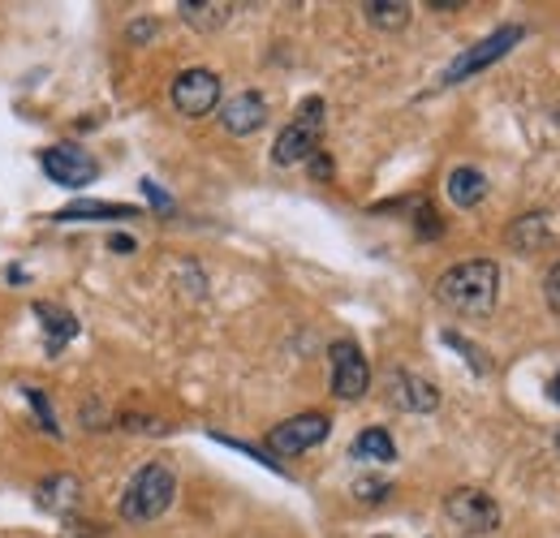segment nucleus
I'll list each match as a JSON object with an SVG mask.
<instances>
[{
  "label": "nucleus",
  "instance_id": "nucleus-3",
  "mask_svg": "<svg viewBox=\"0 0 560 538\" xmlns=\"http://www.w3.org/2000/svg\"><path fill=\"white\" fill-rule=\"evenodd\" d=\"M320 134H324V100H307L298 108V116L281 129L276 147H272V160L281 168H294V164H307L315 151H320Z\"/></svg>",
  "mask_w": 560,
  "mask_h": 538
},
{
  "label": "nucleus",
  "instance_id": "nucleus-29",
  "mask_svg": "<svg viewBox=\"0 0 560 538\" xmlns=\"http://www.w3.org/2000/svg\"><path fill=\"white\" fill-rule=\"evenodd\" d=\"M557 443H560V435H557Z\"/></svg>",
  "mask_w": 560,
  "mask_h": 538
},
{
  "label": "nucleus",
  "instance_id": "nucleus-17",
  "mask_svg": "<svg viewBox=\"0 0 560 538\" xmlns=\"http://www.w3.org/2000/svg\"><path fill=\"white\" fill-rule=\"evenodd\" d=\"M78 478H70V474H57V478H48L43 487H39V496H43V509H52V513H70V509H78Z\"/></svg>",
  "mask_w": 560,
  "mask_h": 538
},
{
  "label": "nucleus",
  "instance_id": "nucleus-19",
  "mask_svg": "<svg viewBox=\"0 0 560 538\" xmlns=\"http://www.w3.org/2000/svg\"><path fill=\"white\" fill-rule=\"evenodd\" d=\"M362 13L379 30H401L410 22V4L406 0H371V4H362Z\"/></svg>",
  "mask_w": 560,
  "mask_h": 538
},
{
  "label": "nucleus",
  "instance_id": "nucleus-25",
  "mask_svg": "<svg viewBox=\"0 0 560 538\" xmlns=\"http://www.w3.org/2000/svg\"><path fill=\"white\" fill-rule=\"evenodd\" d=\"M151 30H155L151 22H134V26H129V39H134V43H142V39H147Z\"/></svg>",
  "mask_w": 560,
  "mask_h": 538
},
{
  "label": "nucleus",
  "instance_id": "nucleus-9",
  "mask_svg": "<svg viewBox=\"0 0 560 538\" xmlns=\"http://www.w3.org/2000/svg\"><path fill=\"white\" fill-rule=\"evenodd\" d=\"M328 430H333V423H328L324 414H298V418H285L281 427H272L267 448H272V452H281V456H298V452H307V448L324 443V439H328Z\"/></svg>",
  "mask_w": 560,
  "mask_h": 538
},
{
  "label": "nucleus",
  "instance_id": "nucleus-4",
  "mask_svg": "<svg viewBox=\"0 0 560 538\" xmlns=\"http://www.w3.org/2000/svg\"><path fill=\"white\" fill-rule=\"evenodd\" d=\"M522 35H526L522 26H500V30H491L487 39H478L474 48H465V52H461V57H457V61L448 65L445 78H440V83H445V87H457V83L474 78L478 70L496 65V61H500V57H505V52H509L513 43H522Z\"/></svg>",
  "mask_w": 560,
  "mask_h": 538
},
{
  "label": "nucleus",
  "instance_id": "nucleus-28",
  "mask_svg": "<svg viewBox=\"0 0 560 538\" xmlns=\"http://www.w3.org/2000/svg\"><path fill=\"white\" fill-rule=\"evenodd\" d=\"M465 538H483V535H465Z\"/></svg>",
  "mask_w": 560,
  "mask_h": 538
},
{
  "label": "nucleus",
  "instance_id": "nucleus-23",
  "mask_svg": "<svg viewBox=\"0 0 560 538\" xmlns=\"http://www.w3.org/2000/svg\"><path fill=\"white\" fill-rule=\"evenodd\" d=\"M544 293H548V306H552V315H560V263L548 272V285H544Z\"/></svg>",
  "mask_w": 560,
  "mask_h": 538
},
{
  "label": "nucleus",
  "instance_id": "nucleus-1",
  "mask_svg": "<svg viewBox=\"0 0 560 538\" xmlns=\"http://www.w3.org/2000/svg\"><path fill=\"white\" fill-rule=\"evenodd\" d=\"M496 289H500V272H496V263H491V259L457 263V267H448L445 276L436 280V298L445 302L448 311L470 315V320L491 315V306H496Z\"/></svg>",
  "mask_w": 560,
  "mask_h": 538
},
{
  "label": "nucleus",
  "instance_id": "nucleus-16",
  "mask_svg": "<svg viewBox=\"0 0 560 538\" xmlns=\"http://www.w3.org/2000/svg\"><path fill=\"white\" fill-rule=\"evenodd\" d=\"M134 208H121V203H96V199H78L70 208L52 215L57 224H74V220H134Z\"/></svg>",
  "mask_w": 560,
  "mask_h": 538
},
{
  "label": "nucleus",
  "instance_id": "nucleus-7",
  "mask_svg": "<svg viewBox=\"0 0 560 538\" xmlns=\"http://www.w3.org/2000/svg\"><path fill=\"white\" fill-rule=\"evenodd\" d=\"M216 104H221V78L212 70H186V74H177V83H173V108L182 116L199 121V116L216 112Z\"/></svg>",
  "mask_w": 560,
  "mask_h": 538
},
{
  "label": "nucleus",
  "instance_id": "nucleus-13",
  "mask_svg": "<svg viewBox=\"0 0 560 538\" xmlns=\"http://www.w3.org/2000/svg\"><path fill=\"white\" fill-rule=\"evenodd\" d=\"M548 237H552V228H548V215L544 212L522 215V220H513V228H509V246H513V250H522V254L544 250V246H548Z\"/></svg>",
  "mask_w": 560,
  "mask_h": 538
},
{
  "label": "nucleus",
  "instance_id": "nucleus-15",
  "mask_svg": "<svg viewBox=\"0 0 560 538\" xmlns=\"http://www.w3.org/2000/svg\"><path fill=\"white\" fill-rule=\"evenodd\" d=\"M353 461H371V465H388L397 461V443L384 427H366L353 439Z\"/></svg>",
  "mask_w": 560,
  "mask_h": 538
},
{
  "label": "nucleus",
  "instance_id": "nucleus-8",
  "mask_svg": "<svg viewBox=\"0 0 560 538\" xmlns=\"http://www.w3.org/2000/svg\"><path fill=\"white\" fill-rule=\"evenodd\" d=\"M39 164H43V173H48L57 186H65V190H83V186H91V182L100 177V164H96L87 151L70 147V142L48 147V151L39 155Z\"/></svg>",
  "mask_w": 560,
  "mask_h": 538
},
{
  "label": "nucleus",
  "instance_id": "nucleus-14",
  "mask_svg": "<svg viewBox=\"0 0 560 538\" xmlns=\"http://www.w3.org/2000/svg\"><path fill=\"white\" fill-rule=\"evenodd\" d=\"M35 315L43 320V345H48V353H52V358L61 353V345H65V340H74V336H78L74 315H70V311H61V306L39 302V306H35Z\"/></svg>",
  "mask_w": 560,
  "mask_h": 538
},
{
  "label": "nucleus",
  "instance_id": "nucleus-5",
  "mask_svg": "<svg viewBox=\"0 0 560 538\" xmlns=\"http://www.w3.org/2000/svg\"><path fill=\"white\" fill-rule=\"evenodd\" d=\"M445 513H448V522H452V526H461L465 535L491 538V530L500 526V509H496V500H491L487 491H478V487H457V491L445 500Z\"/></svg>",
  "mask_w": 560,
  "mask_h": 538
},
{
  "label": "nucleus",
  "instance_id": "nucleus-10",
  "mask_svg": "<svg viewBox=\"0 0 560 538\" xmlns=\"http://www.w3.org/2000/svg\"><path fill=\"white\" fill-rule=\"evenodd\" d=\"M388 401L406 414H432L440 405V392H436V384H427L410 371H393L388 375Z\"/></svg>",
  "mask_w": 560,
  "mask_h": 538
},
{
  "label": "nucleus",
  "instance_id": "nucleus-27",
  "mask_svg": "<svg viewBox=\"0 0 560 538\" xmlns=\"http://www.w3.org/2000/svg\"><path fill=\"white\" fill-rule=\"evenodd\" d=\"M548 397H552V405H560V375L552 379V384H548Z\"/></svg>",
  "mask_w": 560,
  "mask_h": 538
},
{
  "label": "nucleus",
  "instance_id": "nucleus-20",
  "mask_svg": "<svg viewBox=\"0 0 560 538\" xmlns=\"http://www.w3.org/2000/svg\"><path fill=\"white\" fill-rule=\"evenodd\" d=\"M26 397H30V405H35V414H39V427L48 430V435H57V418H52V410H48V401H43V392H39V388H26Z\"/></svg>",
  "mask_w": 560,
  "mask_h": 538
},
{
  "label": "nucleus",
  "instance_id": "nucleus-26",
  "mask_svg": "<svg viewBox=\"0 0 560 538\" xmlns=\"http://www.w3.org/2000/svg\"><path fill=\"white\" fill-rule=\"evenodd\" d=\"M109 246L112 250H134V241H129V237H112Z\"/></svg>",
  "mask_w": 560,
  "mask_h": 538
},
{
  "label": "nucleus",
  "instance_id": "nucleus-12",
  "mask_svg": "<svg viewBox=\"0 0 560 538\" xmlns=\"http://www.w3.org/2000/svg\"><path fill=\"white\" fill-rule=\"evenodd\" d=\"M445 190L457 208H478V203H483V195H487V177H483L478 168L461 164V168H452V173H448Z\"/></svg>",
  "mask_w": 560,
  "mask_h": 538
},
{
  "label": "nucleus",
  "instance_id": "nucleus-22",
  "mask_svg": "<svg viewBox=\"0 0 560 538\" xmlns=\"http://www.w3.org/2000/svg\"><path fill=\"white\" fill-rule=\"evenodd\" d=\"M353 496H358V500H384V496H388V483L362 478V483H353Z\"/></svg>",
  "mask_w": 560,
  "mask_h": 538
},
{
  "label": "nucleus",
  "instance_id": "nucleus-18",
  "mask_svg": "<svg viewBox=\"0 0 560 538\" xmlns=\"http://www.w3.org/2000/svg\"><path fill=\"white\" fill-rule=\"evenodd\" d=\"M233 4L228 0H208V4H182V22L195 26V30H216L228 22Z\"/></svg>",
  "mask_w": 560,
  "mask_h": 538
},
{
  "label": "nucleus",
  "instance_id": "nucleus-21",
  "mask_svg": "<svg viewBox=\"0 0 560 538\" xmlns=\"http://www.w3.org/2000/svg\"><path fill=\"white\" fill-rule=\"evenodd\" d=\"M445 340H448V345H452V349H461V353H465V358H470V366H474V371H478V375H483V371H487V362H483V353H478V349H474V345H470V340H461V336H457V331H448Z\"/></svg>",
  "mask_w": 560,
  "mask_h": 538
},
{
  "label": "nucleus",
  "instance_id": "nucleus-2",
  "mask_svg": "<svg viewBox=\"0 0 560 538\" xmlns=\"http://www.w3.org/2000/svg\"><path fill=\"white\" fill-rule=\"evenodd\" d=\"M173 496H177V474L164 461H151V465H142L125 483V491H121V517L125 522H155V517L169 513Z\"/></svg>",
  "mask_w": 560,
  "mask_h": 538
},
{
  "label": "nucleus",
  "instance_id": "nucleus-11",
  "mask_svg": "<svg viewBox=\"0 0 560 538\" xmlns=\"http://www.w3.org/2000/svg\"><path fill=\"white\" fill-rule=\"evenodd\" d=\"M221 121L228 134H254V129H263V121H267V100H263L259 91H241V96H233V100L221 108Z\"/></svg>",
  "mask_w": 560,
  "mask_h": 538
},
{
  "label": "nucleus",
  "instance_id": "nucleus-6",
  "mask_svg": "<svg viewBox=\"0 0 560 538\" xmlns=\"http://www.w3.org/2000/svg\"><path fill=\"white\" fill-rule=\"evenodd\" d=\"M333 358V392L336 401H362L366 388H371V366L362 358V349L353 340H336L328 349Z\"/></svg>",
  "mask_w": 560,
  "mask_h": 538
},
{
  "label": "nucleus",
  "instance_id": "nucleus-24",
  "mask_svg": "<svg viewBox=\"0 0 560 538\" xmlns=\"http://www.w3.org/2000/svg\"><path fill=\"white\" fill-rule=\"evenodd\" d=\"M311 173H315L320 182H324V177H333V160H328L324 151H315V155H311Z\"/></svg>",
  "mask_w": 560,
  "mask_h": 538
}]
</instances>
